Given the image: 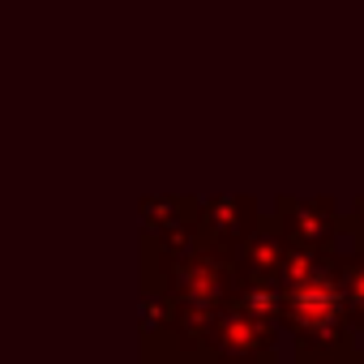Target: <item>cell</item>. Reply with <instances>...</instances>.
<instances>
[{
  "mask_svg": "<svg viewBox=\"0 0 364 364\" xmlns=\"http://www.w3.org/2000/svg\"><path fill=\"white\" fill-rule=\"evenodd\" d=\"M279 317L304 343L300 355L347 351L355 317L347 309L334 253H296V249L287 253L279 274Z\"/></svg>",
  "mask_w": 364,
  "mask_h": 364,
  "instance_id": "1",
  "label": "cell"
},
{
  "mask_svg": "<svg viewBox=\"0 0 364 364\" xmlns=\"http://www.w3.org/2000/svg\"><path fill=\"white\" fill-rule=\"evenodd\" d=\"M270 223L296 253H330L334 236L343 232V219H338L334 202H326V198H313V202L279 198V210Z\"/></svg>",
  "mask_w": 364,
  "mask_h": 364,
  "instance_id": "2",
  "label": "cell"
},
{
  "mask_svg": "<svg viewBox=\"0 0 364 364\" xmlns=\"http://www.w3.org/2000/svg\"><path fill=\"white\" fill-rule=\"evenodd\" d=\"M257 228H262V215L253 210L249 198H210L202 206V240L215 245V249H223V253H232L228 240L240 249Z\"/></svg>",
  "mask_w": 364,
  "mask_h": 364,
  "instance_id": "3",
  "label": "cell"
},
{
  "mask_svg": "<svg viewBox=\"0 0 364 364\" xmlns=\"http://www.w3.org/2000/svg\"><path fill=\"white\" fill-rule=\"evenodd\" d=\"M338 279H343V296L355 321H364V253H347L338 257Z\"/></svg>",
  "mask_w": 364,
  "mask_h": 364,
  "instance_id": "5",
  "label": "cell"
},
{
  "mask_svg": "<svg viewBox=\"0 0 364 364\" xmlns=\"http://www.w3.org/2000/svg\"><path fill=\"white\" fill-rule=\"evenodd\" d=\"M146 364H223L210 347H180L176 338L146 343Z\"/></svg>",
  "mask_w": 364,
  "mask_h": 364,
  "instance_id": "4",
  "label": "cell"
}]
</instances>
